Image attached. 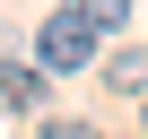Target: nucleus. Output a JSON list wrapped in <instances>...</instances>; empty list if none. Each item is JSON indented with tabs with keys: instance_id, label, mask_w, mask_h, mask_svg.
Wrapping results in <instances>:
<instances>
[{
	"instance_id": "obj_2",
	"label": "nucleus",
	"mask_w": 148,
	"mask_h": 139,
	"mask_svg": "<svg viewBox=\"0 0 148 139\" xmlns=\"http://www.w3.org/2000/svg\"><path fill=\"white\" fill-rule=\"evenodd\" d=\"M52 104V70L44 61H0V113H44Z\"/></svg>"
},
{
	"instance_id": "obj_3",
	"label": "nucleus",
	"mask_w": 148,
	"mask_h": 139,
	"mask_svg": "<svg viewBox=\"0 0 148 139\" xmlns=\"http://www.w3.org/2000/svg\"><path fill=\"white\" fill-rule=\"evenodd\" d=\"M105 87H113V96H148V52H139V44L105 61Z\"/></svg>"
},
{
	"instance_id": "obj_6",
	"label": "nucleus",
	"mask_w": 148,
	"mask_h": 139,
	"mask_svg": "<svg viewBox=\"0 0 148 139\" xmlns=\"http://www.w3.org/2000/svg\"><path fill=\"white\" fill-rule=\"evenodd\" d=\"M139 122H148V113H139Z\"/></svg>"
},
{
	"instance_id": "obj_4",
	"label": "nucleus",
	"mask_w": 148,
	"mask_h": 139,
	"mask_svg": "<svg viewBox=\"0 0 148 139\" xmlns=\"http://www.w3.org/2000/svg\"><path fill=\"white\" fill-rule=\"evenodd\" d=\"M79 18H87L96 35H122V26H131V0H79Z\"/></svg>"
},
{
	"instance_id": "obj_5",
	"label": "nucleus",
	"mask_w": 148,
	"mask_h": 139,
	"mask_svg": "<svg viewBox=\"0 0 148 139\" xmlns=\"http://www.w3.org/2000/svg\"><path fill=\"white\" fill-rule=\"evenodd\" d=\"M44 139H105L96 122H44Z\"/></svg>"
},
{
	"instance_id": "obj_1",
	"label": "nucleus",
	"mask_w": 148,
	"mask_h": 139,
	"mask_svg": "<svg viewBox=\"0 0 148 139\" xmlns=\"http://www.w3.org/2000/svg\"><path fill=\"white\" fill-rule=\"evenodd\" d=\"M96 44H105V35L79 18V0H70V9H52V18H44V35H35V61L52 70V78H70V70H87V61H96Z\"/></svg>"
}]
</instances>
